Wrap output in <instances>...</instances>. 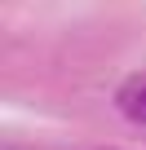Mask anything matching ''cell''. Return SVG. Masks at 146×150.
<instances>
[{"label":"cell","mask_w":146,"mask_h":150,"mask_svg":"<svg viewBox=\"0 0 146 150\" xmlns=\"http://www.w3.org/2000/svg\"><path fill=\"white\" fill-rule=\"evenodd\" d=\"M115 106H120L124 119L146 124V75H128L120 84V93H115Z\"/></svg>","instance_id":"obj_1"}]
</instances>
